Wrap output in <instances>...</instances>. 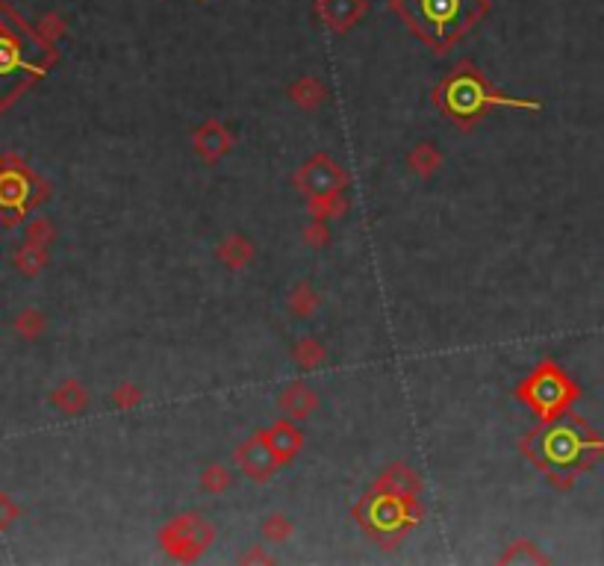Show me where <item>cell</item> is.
<instances>
[{
  "label": "cell",
  "instance_id": "6da1fadb",
  "mask_svg": "<svg viewBox=\"0 0 604 566\" xmlns=\"http://www.w3.org/2000/svg\"><path fill=\"white\" fill-rule=\"evenodd\" d=\"M401 9L419 33L449 41L469 27L478 0H401Z\"/></svg>",
  "mask_w": 604,
  "mask_h": 566
},
{
  "label": "cell",
  "instance_id": "7a4b0ae2",
  "mask_svg": "<svg viewBox=\"0 0 604 566\" xmlns=\"http://www.w3.org/2000/svg\"><path fill=\"white\" fill-rule=\"evenodd\" d=\"M546 452H548V457H555V461H569L572 454L578 452V443L572 440L569 434H551L548 436V443H546Z\"/></svg>",
  "mask_w": 604,
  "mask_h": 566
},
{
  "label": "cell",
  "instance_id": "3957f363",
  "mask_svg": "<svg viewBox=\"0 0 604 566\" xmlns=\"http://www.w3.org/2000/svg\"><path fill=\"white\" fill-rule=\"evenodd\" d=\"M539 387H543V392H537L539 404H555V401L560 399V387H557V383L543 381V383H539Z\"/></svg>",
  "mask_w": 604,
  "mask_h": 566
}]
</instances>
